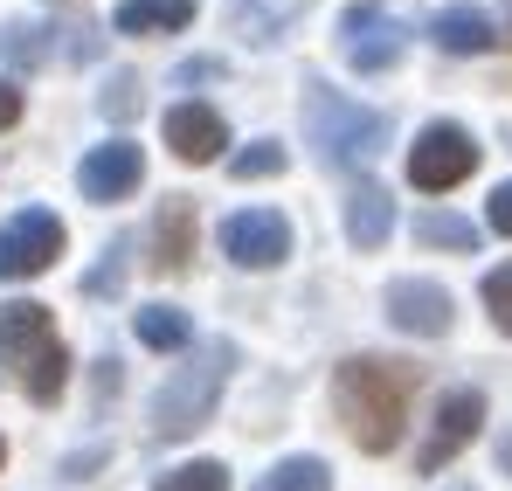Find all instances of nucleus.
I'll return each instance as SVG.
<instances>
[{
    "mask_svg": "<svg viewBox=\"0 0 512 491\" xmlns=\"http://www.w3.org/2000/svg\"><path fill=\"white\" fill-rule=\"evenodd\" d=\"M381 305H388V326L416 332V339H443V332H450V319H457L450 291H443V284H429V277H395Z\"/></svg>",
    "mask_w": 512,
    "mask_h": 491,
    "instance_id": "obj_10",
    "label": "nucleus"
},
{
    "mask_svg": "<svg viewBox=\"0 0 512 491\" xmlns=\"http://www.w3.org/2000/svg\"><path fill=\"white\" fill-rule=\"evenodd\" d=\"M402 49H409V28H402L381 0H353V7L340 14V56H346V70L381 77V70H395V63H402Z\"/></svg>",
    "mask_w": 512,
    "mask_h": 491,
    "instance_id": "obj_4",
    "label": "nucleus"
},
{
    "mask_svg": "<svg viewBox=\"0 0 512 491\" xmlns=\"http://www.w3.org/2000/svg\"><path fill=\"white\" fill-rule=\"evenodd\" d=\"M416 243H429V249H478V229H471L464 215H450V208H429V215H416Z\"/></svg>",
    "mask_w": 512,
    "mask_h": 491,
    "instance_id": "obj_20",
    "label": "nucleus"
},
{
    "mask_svg": "<svg viewBox=\"0 0 512 491\" xmlns=\"http://www.w3.org/2000/svg\"><path fill=\"white\" fill-rule=\"evenodd\" d=\"M416 388H423V367L388 360V353H353V360L333 367V409H340L346 436L367 457H388L402 443V422H409Z\"/></svg>",
    "mask_w": 512,
    "mask_h": 491,
    "instance_id": "obj_1",
    "label": "nucleus"
},
{
    "mask_svg": "<svg viewBox=\"0 0 512 491\" xmlns=\"http://www.w3.org/2000/svg\"><path fill=\"white\" fill-rule=\"evenodd\" d=\"M153 243H160V270H187V256H194V208L187 201H167L160 208V222H153Z\"/></svg>",
    "mask_w": 512,
    "mask_h": 491,
    "instance_id": "obj_16",
    "label": "nucleus"
},
{
    "mask_svg": "<svg viewBox=\"0 0 512 491\" xmlns=\"http://www.w3.org/2000/svg\"><path fill=\"white\" fill-rule=\"evenodd\" d=\"M229 367H236V346H229V339H208V346H194V353L173 367L167 381H160V395H153V436H167V443L194 436V429L215 415V402H222V388H229Z\"/></svg>",
    "mask_w": 512,
    "mask_h": 491,
    "instance_id": "obj_2",
    "label": "nucleus"
},
{
    "mask_svg": "<svg viewBox=\"0 0 512 491\" xmlns=\"http://www.w3.org/2000/svg\"><path fill=\"white\" fill-rule=\"evenodd\" d=\"M388 229H395V201H388V187L360 180V187L346 194V243H353V249H381V243H388Z\"/></svg>",
    "mask_w": 512,
    "mask_h": 491,
    "instance_id": "obj_13",
    "label": "nucleus"
},
{
    "mask_svg": "<svg viewBox=\"0 0 512 491\" xmlns=\"http://www.w3.org/2000/svg\"><path fill=\"white\" fill-rule=\"evenodd\" d=\"M305 132H312L326 166H367L388 146V118L340 97V90H326V83H312V97H305Z\"/></svg>",
    "mask_w": 512,
    "mask_h": 491,
    "instance_id": "obj_3",
    "label": "nucleus"
},
{
    "mask_svg": "<svg viewBox=\"0 0 512 491\" xmlns=\"http://www.w3.org/2000/svg\"><path fill=\"white\" fill-rule=\"evenodd\" d=\"M14 118H21V90H14V83L0 77V132H7V125H14Z\"/></svg>",
    "mask_w": 512,
    "mask_h": 491,
    "instance_id": "obj_26",
    "label": "nucleus"
},
{
    "mask_svg": "<svg viewBox=\"0 0 512 491\" xmlns=\"http://www.w3.org/2000/svg\"><path fill=\"white\" fill-rule=\"evenodd\" d=\"M167 146L187 166H208V160H222L229 125H222V111H215V104H173V111H167Z\"/></svg>",
    "mask_w": 512,
    "mask_h": 491,
    "instance_id": "obj_12",
    "label": "nucleus"
},
{
    "mask_svg": "<svg viewBox=\"0 0 512 491\" xmlns=\"http://www.w3.org/2000/svg\"><path fill=\"white\" fill-rule=\"evenodd\" d=\"M229 173H236V180H270V173H284V146H277V139H256V146H243V153L229 160Z\"/></svg>",
    "mask_w": 512,
    "mask_h": 491,
    "instance_id": "obj_23",
    "label": "nucleus"
},
{
    "mask_svg": "<svg viewBox=\"0 0 512 491\" xmlns=\"http://www.w3.org/2000/svg\"><path fill=\"white\" fill-rule=\"evenodd\" d=\"M56 256H63V222H56L49 208H21V215L0 229V284L42 277Z\"/></svg>",
    "mask_w": 512,
    "mask_h": 491,
    "instance_id": "obj_6",
    "label": "nucleus"
},
{
    "mask_svg": "<svg viewBox=\"0 0 512 491\" xmlns=\"http://www.w3.org/2000/svg\"><path fill=\"white\" fill-rule=\"evenodd\" d=\"M222 256L243 263V270H277L291 256V222L277 208H243L222 222Z\"/></svg>",
    "mask_w": 512,
    "mask_h": 491,
    "instance_id": "obj_7",
    "label": "nucleus"
},
{
    "mask_svg": "<svg viewBox=\"0 0 512 491\" xmlns=\"http://www.w3.org/2000/svg\"><path fill=\"white\" fill-rule=\"evenodd\" d=\"M194 21V0H118L111 28L118 35H180Z\"/></svg>",
    "mask_w": 512,
    "mask_h": 491,
    "instance_id": "obj_15",
    "label": "nucleus"
},
{
    "mask_svg": "<svg viewBox=\"0 0 512 491\" xmlns=\"http://www.w3.org/2000/svg\"><path fill=\"white\" fill-rule=\"evenodd\" d=\"M139 180H146V153L132 146V139H104V146H90L84 166H77V187H84V201H125V194H139Z\"/></svg>",
    "mask_w": 512,
    "mask_h": 491,
    "instance_id": "obj_9",
    "label": "nucleus"
},
{
    "mask_svg": "<svg viewBox=\"0 0 512 491\" xmlns=\"http://www.w3.org/2000/svg\"><path fill=\"white\" fill-rule=\"evenodd\" d=\"M0 457H7V450H0Z\"/></svg>",
    "mask_w": 512,
    "mask_h": 491,
    "instance_id": "obj_27",
    "label": "nucleus"
},
{
    "mask_svg": "<svg viewBox=\"0 0 512 491\" xmlns=\"http://www.w3.org/2000/svg\"><path fill=\"white\" fill-rule=\"evenodd\" d=\"M63 381H70V353H63V339H56V346H49V353H42V360H35L28 374H21V395L49 409V402L63 395Z\"/></svg>",
    "mask_w": 512,
    "mask_h": 491,
    "instance_id": "obj_19",
    "label": "nucleus"
},
{
    "mask_svg": "<svg viewBox=\"0 0 512 491\" xmlns=\"http://www.w3.org/2000/svg\"><path fill=\"white\" fill-rule=\"evenodd\" d=\"M42 35H49V28H35V21H7V28H0L7 63H14V70H35V63L49 56V42H42Z\"/></svg>",
    "mask_w": 512,
    "mask_h": 491,
    "instance_id": "obj_21",
    "label": "nucleus"
},
{
    "mask_svg": "<svg viewBox=\"0 0 512 491\" xmlns=\"http://www.w3.org/2000/svg\"><path fill=\"white\" fill-rule=\"evenodd\" d=\"M160 491H229V471L215 464V457H194V464H180L160 478Z\"/></svg>",
    "mask_w": 512,
    "mask_h": 491,
    "instance_id": "obj_22",
    "label": "nucleus"
},
{
    "mask_svg": "<svg viewBox=\"0 0 512 491\" xmlns=\"http://www.w3.org/2000/svg\"><path fill=\"white\" fill-rule=\"evenodd\" d=\"M478 422H485V395L478 388H450L443 402H436V422H429V443L416 450V471L423 478H436L471 436H478Z\"/></svg>",
    "mask_w": 512,
    "mask_h": 491,
    "instance_id": "obj_8",
    "label": "nucleus"
},
{
    "mask_svg": "<svg viewBox=\"0 0 512 491\" xmlns=\"http://www.w3.org/2000/svg\"><path fill=\"white\" fill-rule=\"evenodd\" d=\"M139 339H146L153 353H180V346L194 339V319H187L180 305H146V312H139Z\"/></svg>",
    "mask_w": 512,
    "mask_h": 491,
    "instance_id": "obj_17",
    "label": "nucleus"
},
{
    "mask_svg": "<svg viewBox=\"0 0 512 491\" xmlns=\"http://www.w3.org/2000/svg\"><path fill=\"white\" fill-rule=\"evenodd\" d=\"M256 491H333V464L326 457H284L270 478H256Z\"/></svg>",
    "mask_w": 512,
    "mask_h": 491,
    "instance_id": "obj_18",
    "label": "nucleus"
},
{
    "mask_svg": "<svg viewBox=\"0 0 512 491\" xmlns=\"http://www.w3.org/2000/svg\"><path fill=\"white\" fill-rule=\"evenodd\" d=\"M478 173V139L464 132V125H450V118H436L416 132V146H409V180L423 187V194H450L457 180H471Z\"/></svg>",
    "mask_w": 512,
    "mask_h": 491,
    "instance_id": "obj_5",
    "label": "nucleus"
},
{
    "mask_svg": "<svg viewBox=\"0 0 512 491\" xmlns=\"http://www.w3.org/2000/svg\"><path fill=\"white\" fill-rule=\"evenodd\" d=\"M49 346H56V319H49V305H35V298L0 305V367L28 374Z\"/></svg>",
    "mask_w": 512,
    "mask_h": 491,
    "instance_id": "obj_11",
    "label": "nucleus"
},
{
    "mask_svg": "<svg viewBox=\"0 0 512 491\" xmlns=\"http://www.w3.org/2000/svg\"><path fill=\"white\" fill-rule=\"evenodd\" d=\"M485 222H492L499 236H512V180H506V187H492V208H485Z\"/></svg>",
    "mask_w": 512,
    "mask_h": 491,
    "instance_id": "obj_25",
    "label": "nucleus"
},
{
    "mask_svg": "<svg viewBox=\"0 0 512 491\" xmlns=\"http://www.w3.org/2000/svg\"><path fill=\"white\" fill-rule=\"evenodd\" d=\"M429 42H436L443 56H485V49L499 42V28H492V14H478V7H443V14L429 21Z\"/></svg>",
    "mask_w": 512,
    "mask_h": 491,
    "instance_id": "obj_14",
    "label": "nucleus"
},
{
    "mask_svg": "<svg viewBox=\"0 0 512 491\" xmlns=\"http://www.w3.org/2000/svg\"><path fill=\"white\" fill-rule=\"evenodd\" d=\"M485 312H492V326L512 339V263H499V270L485 277Z\"/></svg>",
    "mask_w": 512,
    "mask_h": 491,
    "instance_id": "obj_24",
    "label": "nucleus"
}]
</instances>
